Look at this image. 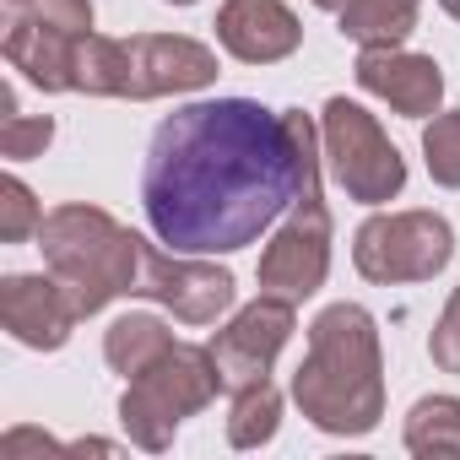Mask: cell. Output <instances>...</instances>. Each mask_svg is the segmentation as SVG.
<instances>
[{"mask_svg": "<svg viewBox=\"0 0 460 460\" xmlns=\"http://www.w3.org/2000/svg\"><path fill=\"white\" fill-rule=\"evenodd\" d=\"M325 157H331V173L336 184L363 200V206H385L406 190V163L401 152L390 146V136L379 130V119L363 109V103H347V98H331L325 103Z\"/></svg>", "mask_w": 460, "mask_h": 460, "instance_id": "obj_8", "label": "cell"}, {"mask_svg": "<svg viewBox=\"0 0 460 460\" xmlns=\"http://www.w3.org/2000/svg\"><path fill=\"white\" fill-rule=\"evenodd\" d=\"M136 293L173 309V320L184 325H217L227 309H234V271H222L211 261H195V255H163L141 239V271H136Z\"/></svg>", "mask_w": 460, "mask_h": 460, "instance_id": "obj_9", "label": "cell"}, {"mask_svg": "<svg viewBox=\"0 0 460 460\" xmlns=\"http://www.w3.org/2000/svg\"><path fill=\"white\" fill-rule=\"evenodd\" d=\"M277 422H282V395L271 379L250 385V390H234V411H227V444L234 449H261L277 438Z\"/></svg>", "mask_w": 460, "mask_h": 460, "instance_id": "obj_17", "label": "cell"}, {"mask_svg": "<svg viewBox=\"0 0 460 460\" xmlns=\"http://www.w3.org/2000/svg\"><path fill=\"white\" fill-rule=\"evenodd\" d=\"M336 22H341V39H352L363 49L406 44L417 28V0H347Z\"/></svg>", "mask_w": 460, "mask_h": 460, "instance_id": "obj_15", "label": "cell"}, {"mask_svg": "<svg viewBox=\"0 0 460 460\" xmlns=\"http://www.w3.org/2000/svg\"><path fill=\"white\" fill-rule=\"evenodd\" d=\"M222 390V374H217V358L211 347H190V341H173L152 368H141L125 395H119V422L130 433V444L141 449H168L179 422L195 417L200 406H211Z\"/></svg>", "mask_w": 460, "mask_h": 460, "instance_id": "obj_6", "label": "cell"}, {"mask_svg": "<svg viewBox=\"0 0 460 460\" xmlns=\"http://www.w3.org/2000/svg\"><path fill=\"white\" fill-rule=\"evenodd\" d=\"M438 6H444V12H449L455 22H460V0H438Z\"/></svg>", "mask_w": 460, "mask_h": 460, "instance_id": "obj_25", "label": "cell"}, {"mask_svg": "<svg viewBox=\"0 0 460 460\" xmlns=\"http://www.w3.org/2000/svg\"><path fill=\"white\" fill-rule=\"evenodd\" d=\"M82 309L71 298V288L49 271V277H6L0 282V325L12 341L33 347V352H60L76 331Z\"/></svg>", "mask_w": 460, "mask_h": 460, "instance_id": "obj_11", "label": "cell"}, {"mask_svg": "<svg viewBox=\"0 0 460 460\" xmlns=\"http://www.w3.org/2000/svg\"><path fill=\"white\" fill-rule=\"evenodd\" d=\"M49 141H55V119L17 114V87H0V152L12 163H28V157H44Z\"/></svg>", "mask_w": 460, "mask_h": 460, "instance_id": "obj_19", "label": "cell"}, {"mask_svg": "<svg viewBox=\"0 0 460 460\" xmlns=\"http://www.w3.org/2000/svg\"><path fill=\"white\" fill-rule=\"evenodd\" d=\"M428 352H433V363H438L444 374H460V288L449 293V304H444V314H438V325H433Z\"/></svg>", "mask_w": 460, "mask_h": 460, "instance_id": "obj_23", "label": "cell"}, {"mask_svg": "<svg viewBox=\"0 0 460 460\" xmlns=\"http://www.w3.org/2000/svg\"><path fill=\"white\" fill-rule=\"evenodd\" d=\"M293 336V298H277V293H261L250 309H239L206 347L217 358V374H222V390H250L261 379H271V363L277 352L288 347Z\"/></svg>", "mask_w": 460, "mask_h": 460, "instance_id": "obj_10", "label": "cell"}, {"mask_svg": "<svg viewBox=\"0 0 460 460\" xmlns=\"http://www.w3.org/2000/svg\"><path fill=\"white\" fill-rule=\"evenodd\" d=\"M76 49H82L76 33H60V28H44L33 17L6 12L0 55H6V66L22 71L33 87H44V93H76Z\"/></svg>", "mask_w": 460, "mask_h": 460, "instance_id": "obj_14", "label": "cell"}, {"mask_svg": "<svg viewBox=\"0 0 460 460\" xmlns=\"http://www.w3.org/2000/svg\"><path fill=\"white\" fill-rule=\"evenodd\" d=\"M282 114H288V130L298 146V200L288 206V222L266 244L255 277H261V293L304 304L309 293L325 288V271H331V211L320 195V141L325 136L314 130V119L304 109H282Z\"/></svg>", "mask_w": 460, "mask_h": 460, "instance_id": "obj_5", "label": "cell"}, {"mask_svg": "<svg viewBox=\"0 0 460 460\" xmlns=\"http://www.w3.org/2000/svg\"><path fill=\"white\" fill-rule=\"evenodd\" d=\"M211 76L217 55L179 33H136V39L87 33L76 49V93L93 98H168V93H195Z\"/></svg>", "mask_w": 460, "mask_h": 460, "instance_id": "obj_4", "label": "cell"}, {"mask_svg": "<svg viewBox=\"0 0 460 460\" xmlns=\"http://www.w3.org/2000/svg\"><path fill=\"white\" fill-rule=\"evenodd\" d=\"M168 6H195V0H168Z\"/></svg>", "mask_w": 460, "mask_h": 460, "instance_id": "obj_26", "label": "cell"}, {"mask_svg": "<svg viewBox=\"0 0 460 460\" xmlns=\"http://www.w3.org/2000/svg\"><path fill=\"white\" fill-rule=\"evenodd\" d=\"M168 347H173V331H168L157 314H119V320L109 325V336H103V358H109V368L125 374V379H136L141 368H152Z\"/></svg>", "mask_w": 460, "mask_h": 460, "instance_id": "obj_16", "label": "cell"}, {"mask_svg": "<svg viewBox=\"0 0 460 460\" xmlns=\"http://www.w3.org/2000/svg\"><path fill=\"white\" fill-rule=\"evenodd\" d=\"M298 200V146L282 109L255 98L184 103L152 130L141 211L179 255H234Z\"/></svg>", "mask_w": 460, "mask_h": 460, "instance_id": "obj_1", "label": "cell"}, {"mask_svg": "<svg viewBox=\"0 0 460 460\" xmlns=\"http://www.w3.org/2000/svg\"><path fill=\"white\" fill-rule=\"evenodd\" d=\"M314 6H320V12H341V6H347V0H314Z\"/></svg>", "mask_w": 460, "mask_h": 460, "instance_id": "obj_24", "label": "cell"}, {"mask_svg": "<svg viewBox=\"0 0 460 460\" xmlns=\"http://www.w3.org/2000/svg\"><path fill=\"white\" fill-rule=\"evenodd\" d=\"M6 6H12V0H6Z\"/></svg>", "mask_w": 460, "mask_h": 460, "instance_id": "obj_27", "label": "cell"}, {"mask_svg": "<svg viewBox=\"0 0 460 460\" xmlns=\"http://www.w3.org/2000/svg\"><path fill=\"white\" fill-rule=\"evenodd\" d=\"M449 255H455V234L438 211H379L352 239V266L379 288L428 282L449 266Z\"/></svg>", "mask_w": 460, "mask_h": 460, "instance_id": "obj_7", "label": "cell"}, {"mask_svg": "<svg viewBox=\"0 0 460 460\" xmlns=\"http://www.w3.org/2000/svg\"><path fill=\"white\" fill-rule=\"evenodd\" d=\"M358 87L374 93V98H385L406 119H428V114H438L444 71L428 55H406L401 44H379V49L358 55Z\"/></svg>", "mask_w": 460, "mask_h": 460, "instance_id": "obj_12", "label": "cell"}, {"mask_svg": "<svg viewBox=\"0 0 460 460\" xmlns=\"http://www.w3.org/2000/svg\"><path fill=\"white\" fill-rule=\"evenodd\" d=\"M39 250L44 266L71 288L82 320L109 309L114 298L136 293V271H141V234L119 227L109 211L98 206H55L39 222Z\"/></svg>", "mask_w": 460, "mask_h": 460, "instance_id": "obj_3", "label": "cell"}, {"mask_svg": "<svg viewBox=\"0 0 460 460\" xmlns=\"http://www.w3.org/2000/svg\"><path fill=\"white\" fill-rule=\"evenodd\" d=\"M217 39L244 66H277L304 44V28L288 12V0H222Z\"/></svg>", "mask_w": 460, "mask_h": 460, "instance_id": "obj_13", "label": "cell"}, {"mask_svg": "<svg viewBox=\"0 0 460 460\" xmlns=\"http://www.w3.org/2000/svg\"><path fill=\"white\" fill-rule=\"evenodd\" d=\"M406 449L411 455H460V401L422 395L406 411Z\"/></svg>", "mask_w": 460, "mask_h": 460, "instance_id": "obj_18", "label": "cell"}, {"mask_svg": "<svg viewBox=\"0 0 460 460\" xmlns=\"http://www.w3.org/2000/svg\"><path fill=\"white\" fill-rule=\"evenodd\" d=\"M39 222H44V206H39L33 190L12 173L6 184H0V239H6V244L39 239Z\"/></svg>", "mask_w": 460, "mask_h": 460, "instance_id": "obj_21", "label": "cell"}, {"mask_svg": "<svg viewBox=\"0 0 460 460\" xmlns=\"http://www.w3.org/2000/svg\"><path fill=\"white\" fill-rule=\"evenodd\" d=\"M422 157H428V173H433L444 190H460V109L438 114V119L422 130Z\"/></svg>", "mask_w": 460, "mask_h": 460, "instance_id": "obj_20", "label": "cell"}, {"mask_svg": "<svg viewBox=\"0 0 460 460\" xmlns=\"http://www.w3.org/2000/svg\"><path fill=\"white\" fill-rule=\"evenodd\" d=\"M6 12L33 17V22L60 28V33H76V39H87V33H93V6H87V0H12Z\"/></svg>", "mask_w": 460, "mask_h": 460, "instance_id": "obj_22", "label": "cell"}, {"mask_svg": "<svg viewBox=\"0 0 460 460\" xmlns=\"http://www.w3.org/2000/svg\"><path fill=\"white\" fill-rule=\"evenodd\" d=\"M298 411L336 438L374 433L385 417V363L379 325L363 304H331L309 325V352L293 374Z\"/></svg>", "mask_w": 460, "mask_h": 460, "instance_id": "obj_2", "label": "cell"}]
</instances>
